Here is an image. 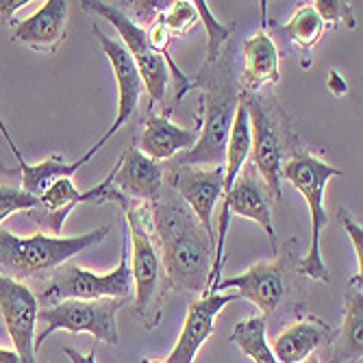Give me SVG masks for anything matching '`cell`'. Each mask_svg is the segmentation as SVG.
Masks as SVG:
<instances>
[{"mask_svg": "<svg viewBox=\"0 0 363 363\" xmlns=\"http://www.w3.org/2000/svg\"><path fill=\"white\" fill-rule=\"evenodd\" d=\"M148 220L168 287L205 294L213 270L216 246L191 209L168 187L148 203Z\"/></svg>", "mask_w": 363, "mask_h": 363, "instance_id": "1", "label": "cell"}, {"mask_svg": "<svg viewBox=\"0 0 363 363\" xmlns=\"http://www.w3.org/2000/svg\"><path fill=\"white\" fill-rule=\"evenodd\" d=\"M191 87L201 89L203 120L198 128V142L177 159V166L213 168L224 159L242 94L230 50L220 52L216 61H205L201 72L191 81Z\"/></svg>", "mask_w": 363, "mask_h": 363, "instance_id": "2", "label": "cell"}, {"mask_svg": "<svg viewBox=\"0 0 363 363\" xmlns=\"http://www.w3.org/2000/svg\"><path fill=\"white\" fill-rule=\"evenodd\" d=\"M128 222V268L133 279V309L138 320L146 328H157L163 318V298H166L168 281L163 274V266L159 259V250L150 230L148 220V203H133L124 198L118 203Z\"/></svg>", "mask_w": 363, "mask_h": 363, "instance_id": "3", "label": "cell"}, {"mask_svg": "<svg viewBox=\"0 0 363 363\" xmlns=\"http://www.w3.org/2000/svg\"><path fill=\"white\" fill-rule=\"evenodd\" d=\"M107 235L109 226H101L74 238H52L46 233L20 238L9 230H0V274L20 283H44L57 268L65 266V261L101 244Z\"/></svg>", "mask_w": 363, "mask_h": 363, "instance_id": "4", "label": "cell"}, {"mask_svg": "<svg viewBox=\"0 0 363 363\" xmlns=\"http://www.w3.org/2000/svg\"><path fill=\"white\" fill-rule=\"evenodd\" d=\"M242 103L250 122V163L270 189V196L279 201L283 166L298 152V146L291 144L289 120L274 98L242 91Z\"/></svg>", "mask_w": 363, "mask_h": 363, "instance_id": "5", "label": "cell"}, {"mask_svg": "<svg viewBox=\"0 0 363 363\" xmlns=\"http://www.w3.org/2000/svg\"><path fill=\"white\" fill-rule=\"evenodd\" d=\"M83 9L87 13H96L105 20H109L116 30L120 33V38L124 40V48L128 50L130 59H133L135 68L142 77V83H144V89L148 91L150 96V105L152 103H163V98H166V89H168V81H170V74L174 79V91H177V98H174V105L183 98V94H187L191 89V81L179 70V65L172 61V57L168 55H161L152 48L150 40H148V33H146V26L138 24L130 20L122 7L113 5V3H98V0H85L81 3Z\"/></svg>", "mask_w": 363, "mask_h": 363, "instance_id": "6", "label": "cell"}, {"mask_svg": "<svg viewBox=\"0 0 363 363\" xmlns=\"http://www.w3.org/2000/svg\"><path fill=\"white\" fill-rule=\"evenodd\" d=\"M340 174L342 170L333 168L328 161L305 150L294 152V157L285 161V166H283V179H287L303 194L311 211V244H309L307 255L298 261V270L305 277L320 281V283H328V268L324 266L322 248H320L322 230L328 222V216L324 209V191H326V183Z\"/></svg>", "mask_w": 363, "mask_h": 363, "instance_id": "7", "label": "cell"}, {"mask_svg": "<svg viewBox=\"0 0 363 363\" xmlns=\"http://www.w3.org/2000/svg\"><path fill=\"white\" fill-rule=\"evenodd\" d=\"M35 296L38 303H44V307L57 305L61 301H130V296H133V279H130L128 268V240H124L122 257L113 272L96 274L79 266H61L44 281Z\"/></svg>", "mask_w": 363, "mask_h": 363, "instance_id": "8", "label": "cell"}, {"mask_svg": "<svg viewBox=\"0 0 363 363\" xmlns=\"http://www.w3.org/2000/svg\"><path fill=\"white\" fill-rule=\"evenodd\" d=\"M128 301L101 298V301H61L38 311L35 352L55 331L89 333L109 346H118V311Z\"/></svg>", "mask_w": 363, "mask_h": 363, "instance_id": "9", "label": "cell"}, {"mask_svg": "<svg viewBox=\"0 0 363 363\" xmlns=\"http://www.w3.org/2000/svg\"><path fill=\"white\" fill-rule=\"evenodd\" d=\"M294 255V242H287L285 250L274 261L255 263L240 277L222 279L207 294H224L226 289H235L238 298L252 303L261 311V315L268 320L285 298V272Z\"/></svg>", "mask_w": 363, "mask_h": 363, "instance_id": "10", "label": "cell"}, {"mask_svg": "<svg viewBox=\"0 0 363 363\" xmlns=\"http://www.w3.org/2000/svg\"><path fill=\"white\" fill-rule=\"evenodd\" d=\"M38 296L26 283L0 274V322L20 357V363H38L35 331H38Z\"/></svg>", "mask_w": 363, "mask_h": 363, "instance_id": "11", "label": "cell"}, {"mask_svg": "<svg viewBox=\"0 0 363 363\" xmlns=\"http://www.w3.org/2000/svg\"><path fill=\"white\" fill-rule=\"evenodd\" d=\"M94 35L101 44L105 57L109 59L111 68H113V74H116V83H118V113H116V120L113 124L105 130V135L98 140L83 157H81V163H85L101 150L118 130L133 118V113L138 111V105H140V96L144 91V83H142V77L135 68L133 59H130L128 50L124 48V44L120 40H113V38H107L105 33L94 24Z\"/></svg>", "mask_w": 363, "mask_h": 363, "instance_id": "12", "label": "cell"}, {"mask_svg": "<svg viewBox=\"0 0 363 363\" xmlns=\"http://www.w3.org/2000/svg\"><path fill=\"white\" fill-rule=\"evenodd\" d=\"M224 168H194V166H177L170 172V187L179 194L181 201L191 209L196 220L201 222L205 233L216 246L213 230V209L222 198Z\"/></svg>", "mask_w": 363, "mask_h": 363, "instance_id": "13", "label": "cell"}, {"mask_svg": "<svg viewBox=\"0 0 363 363\" xmlns=\"http://www.w3.org/2000/svg\"><path fill=\"white\" fill-rule=\"evenodd\" d=\"M238 301V294H203L198 301L189 303L185 324L181 328V335L168 354V359H163L166 363H194L198 350L203 348V344L211 337L216 318L222 313V309Z\"/></svg>", "mask_w": 363, "mask_h": 363, "instance_id": "14", "label": "cell"}, {"mask_svg": "<svg viewBox=\"0 0 363 363\" xmlns=\"http://www.w3.org/2000/svg\"><path fill=\"white\" fill-rule=\"evenodd\" d=\"M166 166L148 159L138 148H128L109 172L111 187L133 203H152L163 189Z\"/></svg>", "mask_w": 363, "mask_h": 363, "instance_id": "15", "label": "cell"}, {"mask_svg": "<svg viewBox=\"0 0 363 363\" xmlns=\"http://www.w3.org/2000/svg\"><path fill=\"white\" fill-rule=\"evenodd\" d=\"M103 191H105V181L98 187H91L87 191H79L74 187L72 179H61L50 189L44 191V196L38 201V207L26 211V213L42 230H46V233H50L52 238H59L61 228L65 224V218L70 216V211L83 203L101 205Z\"/></svg>", "mask_w": 363, "mask_h": 363, "instance_id": "16", "label": "cell"}, {"mask_svg": "<svg viewBox=\"0 0 363 363\" xmlns=\"http://www.w3.org/2000/svg\"><path fill=\"white\" fill-rule=\"evenodd\" d=\"M68 9L70 3H65V0H48L33 16L13 22L11 42L28 46L33 50L52 52L65 38Z\"/></svg>", "mask_w": 363, "mask_h": 363, "instance_id": "17", "label": "cell"}, {"mask_svg": "<svg viewBox=\"0 0 363 363\" xmlns=\"http://www.w3.org/2000/svg\"><path fill=\"white\" fill-rule=\"evenodd\" d=\"M198 142V128H183L170 120V116L150 113L144 120V128L138 140V150L148 159L161 163L172 159L181 150L187 152Z\"/></svg>", "mask_w": 363, "mask_h": 363, "instance_id": "18", "label": "cell"}, {"mask_svg": "<svg viewBox=\"0 0 363 363\" xmlns=\"http://www.w3.org/2000/svg\"><path fill=\"white\" fill-rule=\"evenodd\" d=\"M328 342H333L331 326L315 315H309L279 333L272 344V354L279 363H301Z\"/></svg>", "mask_w": 363, "mask_h": 363, "instance_id": "19", "label": "cell"}, {"mask_svg": "<svg viewBox=\"0 0 363 363\" xmlns=\"http://www.w3.org/2000/svg\"><path fill=\"white\" fill-rule=\"evenodd\" d=\"M0 133L5 135L11 152L16 155V161H18V166H20V185H22V189L28 196L38 198V201L44 196V191L50 189L57 181L72 179V174L83 168L81 159L68 163L63 157H57V155H52V157H48V159H44L40 163H28V161H24V157L18 150L16 142L11 140V135H9V130H7L3 120H0Z\"/></svg>", "mask_w": 363, "mask_h": 363, "instance_id": "20", "label": "cell"}, {"mask_svg": "<svg viewBox=\"0 0 363 363\" xmlns=\"http://www.w3.org/2000/svg\"><path fill=\"white\" fill-rule=\"evenodd\" d=\"M242 50H244V59H246L244 72L240 77L242 91L257 94L263 85L281 81L279 48L266 30H259L257 35L244 40Z\"/></svg>", "mask_w": 363, "mask_h": 363, "instance_id": "21", "label": "cell"}, {"mask_svg": "<svg viewBox=\"0 0 363 363\" xmlns=\"http://www.w3.org/2000/svg\"><path fill=\"white\" fill-rule=\"evenodd\" d=\"M363 291L361 279H352L346 289L344 305V324L340 328V337L333 346L331 363H348L359 361L363 354Z\"/></svg>", "mask_w": 363, "mask_h": 363, "instance_id": "22", "label": "cell"}, {"mask_svg": "<svg viewBox=\"0 0 363 363\" xmlns=\"http://www.w3.org/2000/svg\"><path fill=\"white\" fill-rule=\"evenodd\" d=\"M266 326L268 320L259 315H250L235 324L233 333H230V342H233L252 363H279L272 354V348L266 340Z\"/></svg>", "mask_w": 363, "mask_h": 363, "instance_id": "23", "label": "cell"}, {"mask_svg": "<svg viewBox=\"0 0 363 363\" xmlns=\"http://www.w3.org/2000/svg\"><path fill=\"white\" fill-rule=\"evenodd\" d=\"M281 33L291 44H296L303 50V55L307 57L305 68H309L311 65V50L315 48V44L320 42L322 33H324V22L315 13L313 5H301L294 11L289 22L281 28Z\"/></svg>", "mask_w": 363, "mask_h": 363, "instance_id": "24", "label": "cell"}, {"mask_svg": "<svg viewBox=\"0 0 363 363\" xmlns=\"http://www.w3.org/2000/svg\"><path fill=\"white\" fill-rule=\"evenodd\" d=\"M16 172L0 168V222L18 211H30L38 207V198L28 196L20 183L13 181Z\"/></svg>", "mask_w": 363, "mask_h": 363, "instance_id": "25", "label": "cell"}, {"mask_svg": "<svg viewBox=\"0 0 363 363\" xmlns=\"http://www.w3.org/2000/svg\"><path fill=\"white\" fill-rule=\"evenodd\" d=\"M161 20L166 24L170 38H183L187 30H191V26L198 22V11L194 3H187V0H174L170 3V7L161 13Z\"/></svg>", "mask_w": 363, "mask_h": 363, "instance_id": "26", "label": "cell"}, {"mask_svg": "<svg viewBox=\"0 0 363 363\" xmlns=\"http://www.w3.org/2000/svg\"><path fill=\"white\" fill-rule=\"evenodd\" d=\"M196 5V11H198V18H203V24H205V28H207V35H209V46H207V61H216L218 57H220V52H222V44L228 40V35H230V26H224V24H220L216 18H213V13L209 11V7H207V3L205 0H198V3H194Z\"/></svg>", "mask_w": 363, "mask_h": 363, "instance_id": "27", "label": "cell"}, {"mask_svg": "<svg viewBox=\"0 0 363 363\" xmlns=\"http://www.w3.org/2000/svg\"><path fill=\"white\" fill-rule=\"evenodd\" d=\"M313 9H315V13L320 16L322 22H328V24H333V26L344 22L348 28L357 26V20L352 16L350 3H342V0H315Z\"/></svg>", "mask_w": 363, "mask_h": 363, "instance_id": "28", "label": "cell"}, {"mask_svg": "<svg viewBox=\"0 0 363 363\" xmlns=\"http://www.w3.org/2000/svg\"><path fill=\"white\" fill-rule=\"evenodd\" d=\"M337 220L340 224L344 226V230L348 233L350 242H352V248H354V255H357V266H359V274H361V266H363V228L361 224L350 216V211L342 209L337 211Z\"/></svg>", "mask_w": 363, "mask_h": 363, "instance_id": "29", "label": "cell"}, {"mask_svg": "<svg viewBox=\"0 0 363 363\" xmlns=\"http://www.w3.org/2000/svg\"><path fill=\"white\" fill-rule=\"evenodd\" d=\"M168 7H170V3H166V0H144V3H133L135 16L140 18V22H144L148 26L157 20V16H161Z\"/></svg>", "mask_w": 363, "mask_h": 363, "instance_id": "30", "label": "cell"}, {"mask_svg": "<svg viewBox=\"0 0 363 363\" xmlns=\"http://www.w3.org/2000/svg\"><path fill=\"white\" fill-rule=\"evenodd\" d=\"M28 5V0H0V22L13 24V13Z\"/></svg>", "mask_w": 363, "mask_h": 363, "instance_id": "31", "label": "cell"}, {"mask_svg": "<svg viewBox=\"0 0 363 363\" xmlns=\"http://www.w3.org/2000/svg\"><path fill=\"white\" fill-rule=\"evenodd\" d=\"M326 87H328V91H333V96H337V98L346 96V91H348V85H346V81L342 79V74H340L337 70H331V72H328Z\"/></svg>", "mask_w": 363, "mask_h": 363, "instance_id": "32", "label": "cell"}, {"mask_svg": "<svg viewBox=\"0 0 363 363\" xmlns=\"http://www.w3.org/2000/svg\"><path fill=\"white\" fill-rule=\"evenodd\" d=\"M63 352L72 363H96V350H89L87 354H83V352H79V350H74L70 346H65Z\"/></svg>", "mask_w": 363, "mask_h": 363, "instance_id": "33", "label": "cell"}, {"mask_svg": "<svg viewBox=\"0 0 363 363\" xmlns=\"http://www.w3.org/2000/svg\"><path fill=\"white\" fill-rule=\"evenodd\" d=\"M0 363H20V357L13 348H3L0 346Z\"/></svg>", "mask_w": 363, "mask_h": 363, "instance_id": "34", "label": "cell"}, {"mask_svg": "<svg viewBox=\"0 0 363 363\" xmlns=\"http://www.w3.org/2000/svg\"><path fill=\"white\" fill-rule=\"evenodd\" d=\"M301 363H320V359H318V354L313 352V354H309L305 361H301Z\"/></svg>", "mask_w": 363, "mask_h": 363, "instance_id": "35", "label": "cell"}, {"mask_svg": "<svg viewBox=\"0 0 363 363\" xmlns=\"http://www.w3.org/2000/svg\"><path fill=\"white\" fill-rule=\"evenodd\" d=\"M142 363H166V361H163V359H144Z\"/></svg>", "mask_w": 363, "mask_h": 363, "instance_id": "36", "label": "cell"}]
</instances>
